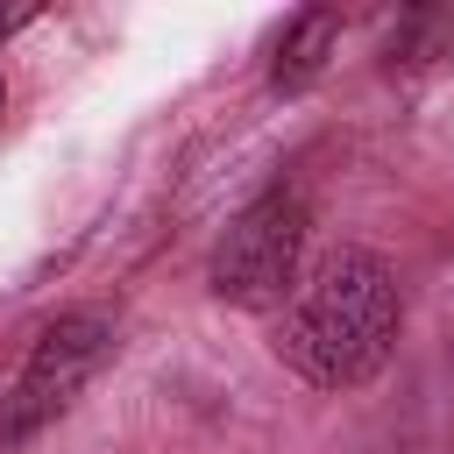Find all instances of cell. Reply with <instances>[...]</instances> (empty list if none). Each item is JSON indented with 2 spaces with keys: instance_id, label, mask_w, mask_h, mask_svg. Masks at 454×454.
Instances as JSON below:
<instances>
[{
  "instance_id": "5",
  "label": "cell",
  "mask_w": 454,
  "mask_h": 454,
  "mask_svg": "<svg viewBox=\"0 0 454 454\" xmlns=\"http://www.w3.org/2000/svg\"><path fill=\"white\" fill-rule=\"evenodd\" d=\"M454 43V7H411L390 35H383V64H426Z\"/></svg>"
},
{
  "instance_id": "3",
  "label": "cell",
  "mask_w": 454,
  "mask_h": 454,
  "mask_svg": "<svg viewBox=\"0 0 454 454\" xmlns=\"http://www.w3.org/2000/svg\"><path fill=\"white\" fill-rule=\"evenodd\" d=\"M298 255H305V199H298V192H262V199H248V206L227 220V234L213 241L206 284H213V298H227V305L270 312V305L291 298Z\"/></svg>"
},
{
  "instance_id": "7",
  "label": "cell",
  "mask_w": 454,
  "mask_h": 454,
  "mask_svg": "<svg viewBox=\"0 0 454 454\" xmlns=\"http://www.w3.org/2000/svg\"><path fill=\"white\" fill-rule=\"evenodd\" d=\"M0 114H7V85H0Z\"/></svg>"
},
{
  "instance_id": "6",
  "label": "cell",
  "mask_w": 454,
  "mask_h": 454,
  "mask_svg": "<svg viewBox=\"0 0 454 454\" xmlns=\"http://www.w3.org/2000/svg\"><path fill=\"white\" fill-rule=\"evenodd\" d=\"M21 21H35V7H7V14H0V35H7V28H21Z\"/></svg>"
},
{
  "instance_id": "2",
  "label": "cell",
  "mask_w": 454,
  "mask_h": 454,
  "mask_svg": "<svg viewBox=\"0 0 454 454\" xmlns=\"http://www.w3.org/2000/svg\"><path fill=\"white\" fill-rule=\"evenodd\" d=\"M106 355H114V319H106V312H92V305L57 312V319L35 333L21 376H14L7 397H0V447H21V440L43 433L50 419H64V411L78 404V390L106 369Z\"/></svg>"
},
{
  "instance_id": "1",
  "label": "cell",
  "mask_w": 454,
  "mask_h": 454,
  "mask_svg": "<svg viewBox=\"0 0 454 454\" xmlns=\"http://www.w3.org/2000/svg\"><path fill=\"white\" fill-rule=\"evenodd\" d=\"M397 326H404V298L390 262L369 248H326L284 298L277 362L319 390H355L390 362Z\"/></svg>"
},
{
  "instance_id": "4",
  "label": "cell",
  "mask_w": 454,
  "mask_h": 454,
  "mask_svg": "<svg viewBox=\"0 0 454 454\" xmlns=\"http://www.w3.org/2000/svg\"><path fill=\"white\" fill-rule=\"evenodd\" d=\"M333 43H340V14H333V7H305V14H298L284 35H277V57H270V85H277V92H305V85L326 71Z\"/></svg>"
}]
</instances>
